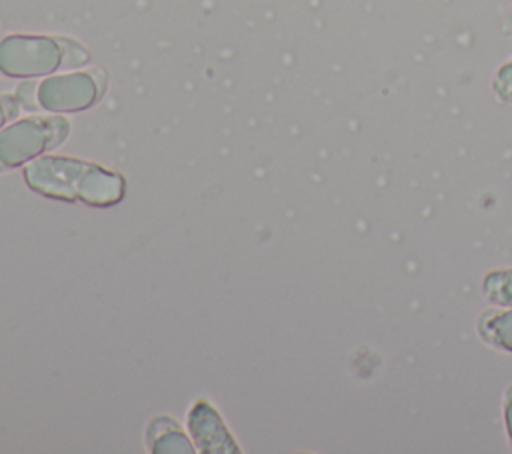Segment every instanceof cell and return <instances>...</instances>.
Segmentation results:
<instances>
[{
    "mask_svg": "<svg viewBox=\"0 0 512 454\" xmlns=\"http://www.w3.org/2000/svg\"><path fill=\"white\" fill-rule=\"evenodd\" d=\"M102 90V80L94 74H64L46 78L36 88L38 104L50 112H76L92 106Z\"/></svg>",
    "mask_w": 512,
    "mask_h": 454,
    "instance_id": "277c9868",
    "label": "cell"
},
{
    "mask_svg": "<svg viewBox=\"0 0 512 454\" xmlns=\"http://www.w3.org/2000/svg\"><path fill=\"white\" fill-rule=\"evenodd\" d=\"M66 134L68 120L60 116H34L8 126L0 132V172L54 148Z\"/></svg>",
    "mask_w": 512,
    "mask_h": 454,
    "instance_id": "7a4b0ae2",
    "label": "cell"
},
{
    "mask_svg": "<svg viewBox=\"0 0 512 454\" xmlns=\"http://www.w3.org/2000/svg\"><path fill=\"white\" fill-rule=\"evenodd\" d=\"M154 450L156 452H192L190 442L182 432L176 430V426L170 422L168 428H164L162 436L154 440Z\"/></svg>",
    "mask_w": 512,
    "mask_h": 454,
    "instance_id": "52a82bcc",
    "label": "cell"
},
{
    "mask_svg": "<svg viewBox=\"0 0 512 454\" xmlns=\"http://www.w3.org/2000/svg\"><path fill=\"white\" fill-rule=\"evenodd\" d=\"M504 422H506V434L512 442V388L508 390V398H506V406H504Z\"/></svg>",
    "mask_w": 512,
    "mask_h": 454,
    "instance_id": "8fae6325",
    "label": "cell"
},
{
    "mask_svg": "<svg viewBox=\"0 0 512 454\" xmlns=\"http://www.w3.org/2000/svg\"><path fill=\"white\" fill-rule=\"evenodd\" d=\"M480 334L492 346L512 352V310L484 314V318L480 322Z\"/></svg>",
    "mask_w": 512,
    "mask_h": 454,
    "instance_id": "8992f818",
    "label": "cell"
},
{
    "mask_svg": "<svg viewBox=\"0 0 512 454\" xmlns=\"http://www.w3.org/2000/svg\"><path fill=\"white\" fill-rule=\"evenodd\" d=\"M64 62L60 38L8 36L0 40V70L8 76H42L54 72Z\"/></svg>",
    "mask_w": 512,
    "mask_h": 454,
    "instance_id": "3957f363",
    "label": "cell"
},
{
    "mask_svg": "<svg viewBox=\"0 0 512 454\" xmlns=\"http://www.w3.org/2000/svg\"><path fill=\"white\" fill-rule=\"evenodd\" d=\"M60 42L64 46V62H62V66L74 68V66H82L88 60V52L80 44H76L72 40H66V38H60Z\"/></svg>",
    "mask_w": 512,
    "mask_h": 454,
    "instance_id": "ba28073f",
    "label": "cell"
},
{
    "mask_svg": "<svg viewBox=\"0 0 512 454\" xmlns=\"http://www.w3.org/2000/svg\"><path fill=\"white\" fill-rule=\"evenodd\" d=\"M32 88H36V84L28 82V84L20 86V90H18V94H20V98H22V104H24L26 108H34V106L38 104V100H36V98H32V92H30Z\"/></svg>",
    "mask_w": 512,
    "mask_h": 454,
    "instance_id": "30bf717a",
    "label": "cell"
},
{
    "mask_svg": "<svg viewBox=\"0 0 512 454\" xmlns=\"http://www.w3.org/2000/svg\"><path fill=\"white\" fill-rule=\"evenodd\" d=\"M24 176L32 190L68 202L108 206L124 196L120 174L66 156H42L24 170Z\"/></svg>",
    "mask_w": 512,
    "mask_h": 454,
    "instance_id": "6da1fadb",
    "label": "cell"
},
{
    "mask_svg": "<svg viewBox=\"0 0 512 454\" xmlns=\"http://www.w3.org/2000/svg\"><path fill=\"white\" fill-rule=\"evenodd\" d=\"M18 114V102L14 96H0V126Z\"/></svg>",
    "mask_w": 512,
    "mask_h": 454,
    "instance_id": "9c48e42d",
    "label": "cell"
},
{
    "mask_svg": "<svg viewBox=\"0 0 512 454\" xmlns=\"http://www.w3.org/2000/svg\"><path fill=\"white\" fill-rule=\"evenodd\" d=\"M188 426L192 436L196 438L202 452L220 454V452H236L234 440L226 432L220 416L204 402H198L188 418Z\"/></svg>",
    "mask_w": 512,
    "mask_h": 454,
    "instance_id": "5b68a950",
    "label": "cell"
}]
</instances>
